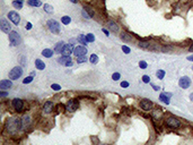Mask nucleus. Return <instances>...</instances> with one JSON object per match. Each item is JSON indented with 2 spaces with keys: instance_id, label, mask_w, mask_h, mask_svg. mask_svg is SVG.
Listing matches in <instances>:
<instances>
[{
  "instance_id": "nucleus-48",
  "label": "nucleus",
  "mask_w": 193,
  "mask_h": 145,
  "mask_svg": "<svg viewBox=\"0 0 193 145\" xmlns=\"http://www.w3.org/2000/svg\"><path fill=\"white\" fill-rule=\"evenodd\" d=\"M1 96H6V95H7V93H6V92H1Z\"/></svg>"
},
{
  "instance_id": "nucleus-47",
  "label": "nucleus",
  "mask_w": 193,
  "mask_h": 145,
  "mask_svg": "<svg viewBox=\"0 0 193 145\" xmlns=\"http://www.w3.org/2000/svg\"><path fill=\"white\" fill-rule=\"evenodd\" d=\"M189 51H190V52H193V44L189 48Z\"/></svg>"
},
{
  "instance_id": "nucleus-22",
  "label": "nucleus",
  "mask_w": 193,
  "mask_h": 145,
  "mask_svg": "<svg viewBox=\"0 0 193 145\" xmlns=\"http://www.w3.org/2000/svg\"><path fill=\"white\" fill-rule=\"evenodd\" d=\"M159 100L162 102H164L165 104H169V96H167V95L165 94V93H160L159 95Z\"/></svg>"
},
{
  "instance_id": "nucleus-41",
  "label": "nucleus",
  "mask_w": 193,
  "mask_h": 145,
  "mask_svg": "<svg viewBox=\"0 0 193 145\" xmlns=\"http://www.w3.org/2000/svg\"><path fill=\"white\" fill-rule=\"evenodd\" d=\"M121 87H123V88H125V87H129V83L125 80V82H122L121 83Z\"/></svg>"
},
{
  "instance_id": "nucleus-21",
  "label": "nucleus",
  "mask_w": 193,
  "mask_h": 145,
  "mask_svg": "<svg viewBox=\"0 0 193 145\" xmlns=\"http://www.w3.org/2000/svg\"><path fill=\"white\" fill-rule=\"evenodd\" d=\"M121 40L122 41H124V42H130V41L132 40V37H131V35H130L129 33H127V32H122Z\"/></svg>"
},
{
  "instance_id": "nucleus-13",
  "label": "nucleus",
  "mask_w": 193,
  "mask_h": 145,
  "mask_svg": "<svg viewBox=\"0 0 193 145\" xmlns=\"http://www.w3.org/2000/svg\"><path fill=\"white\" fill-rule=\"evenodd\" d=\"M73 55L76 57H80V56H86L87 55V48L85 45H78L73 50Z\"/></svg>"
},
{
  "instance_id": "nucleus-11",
  "label": "nucleus",
  "mask_w": 193,
  "mask_h": 145,
  "mask_svg": "<svg viewBox=\"0 0 193 145\" xmlns=\"http://www.w3.org/2000/svg\"><path fill=\"white\" fill-rule=\"evenodd\" d=\"M78 106L79 103L77 100H69L67 102V104H66V109L68 111H70V112H73V111H76L78 109Z\"/></svg>"
},
{
  "instance_id": "nucleus-35",
  "label": "nucleus",
  "mask_w": 193,
  "mask_h": 145,
  "mask_svg": "<svg viewBox=\"0 0 193 145\" xmlns=\"http://www.w3.org/2000/svg\"><path fill=\"white\" fill-rule=\"evenodd\" d=\"M32 80H33V76H28V77L24 78L23 83H24V84H29V83H32Z\"/></svg>"
},
{
  "instance_id": "nucleus-40",
  "label": "nucleus",
  "mask_w": 193,
  "mask_h": 145,
  "mask_svg": "<svg viewBox=\"0 0 193 145\" xmlns=\"http://www.w3.org/2000/svg\"><path fill=\"white\" fill-rule=\"evenodd\" d=\"M122 51L124 52V53H130V48H128L127 45H122Z\"/></svg>"
},
{
  "instance_id": "nucleus-7",
  "label": "nucleus",
  "mask_w": 193,
  "mask_h": 145,
  "mask_svg": "<svg viewBox=\"0 0 193 145\" xmlns=\"http://www.w3.org/2000/svg\"><path fill=\"white\" fill-rule=\"evenodd\" d=\"M179 86L181 88H189L191 86V78L189 76H182L179 80Z\"/></svg>"
},
{
  "instance_id": "nucleus-28",
  "label": "nucleus",
  "mask_w": 193,
  "mask_h": 145,
  "mask_svg": "<svg viewBox=\"0 0 193 145\" xmlns=\"http://www.w3.org/2000/svg\"><path fill=\"white\" fill-rule=\"evenodd\" d=\"M61 22H62V24H64V25H69L70 22H71V18H70L69 16H62V17H61Z\"/></svg>"
},
{
  "instance_id": "nucleus-2",
  "label": "nucleus",
  "mask_w": 193,
  "mask_h": 145,
  "mask_svg": "<svg viewBox=\"0 0 193 145\" xmlns=\"http://www.w3.org/2000/svg\"><path fill=\"white\" fill-rule=\"evenodd\" d=\"M21 75H23V68L21 67H19V66H16V67H14L10 72H9V74H8V76H9V80H18L19 77H21Z\"/></svg>"
},
{
  "instance_id": "nucleus-38",
  "label": "nucleus",
  "mask_w": 193,
  "mask_h": 145,
  "mask_svg": "<svg viewBox=\"0 0 193 145\" xmlns=\"http://www.w3.org/2000/svg\"><path fill=\"white\" fill-rule=\"evenodd\" d=\"M139 47L147 49V48H149V43H148V42H140V43H139Z\"/></svg>"
},
{
  "instance_id": "nucleus-10",
  "label": "nucleus",
  "mask_w": 193,
  "mask_h": 145,
  "mask_svg": "<svg viewBox=\"0 0 193 145\" xmlns=\"http://www.w3.org/2000/svg\"><path fill=\"white\" fill-rule=\"evenodd\" d=\"M139 106H140V108L142 109V110H145V111H149V110H151V109L154 108V103L151 101H149V100H147V99L141 100L140 103H139Z\"/></svg>"
},
{
  "instance_id": "nucleus-31",
  "label": "nucleus",
  "mask_w": 193,
  "mask_h": 145,
  "mask_svg": "<svg viewBox=\"0 0 193 145\" xmlns=\"http://www.w3.org/2000/svg\"><path fill=\"white\" fill-rule=\"evenodd\" d=\"M86 39H87V42H94L95 41V35L93 33H88L86 35Z\"/></svg>"
},
{
  "instance_id": "nucleus-53",
  "label": "nucleus",
  "mask_w": 193,
  "mask_h": 145,
  "mask_svg": "<svg viewBox=\"0 0 193 145\" xmlns=\"http://www.w3.org/2000/svg\"><path fill=\"white\" fill-rule=\"evenodd\" d=\"M192 70H193V66H192Z\"/></svg>"
},
{
  "instance_id": "nucleus-25",
  "label": "nucleus",
  "mask_w": 193,
  "mask_h": 145,
  "mask_svg": "<svg viewBox=\"0 0 193 145\" xmlns=\"http://www.w3.org/2000/svg\"><path fill=\"white\" fill-rule=\"evenodd\" d=\"M165 75H166V72L163 69H158L157 72H156V77H157L158 80H163L165 77Z\"/></svg>"
},
{
  "instance_id": "nucleus-23",
  "label": "nucleus",
  "mask_w": 193,
  "mask_h": 145,
  "mask_svg": "<svg viewBox=\"0 0 193 145\" xmlns=\"http://www.w3.org/2000/svg\"><path fill=\"white\" fill-rule=\"evenodd\" d=\"M52 55H53V51L51 50V49H44L42 51V56L45 57V58H51Z\"/></svg>"
},
{
  "instance_id": "nucleus-39",
  "label": "nucleus",
  "mask_w": 193,
  "mask_h": 145,
  "mask_svg": "<svg viewBox=\"0 0 193 145\" xmlns=\"http://www.w3.org/2000/svg\"><path fill=\"white\" fill-rule=\"evenodd\" d=\"M142 80H143V83H146V84H148V83H150V78H149V76H147V75H143V76H142Z\"/></svg>"
},
{
  "instance_id": "nucleus-27",
  "label": "nucleus",
  "mask_w": 193,
  "mask_h": 145,
  "mask_svg": "<svg viewBox=\"0 0 193 145\" xmlns=\"http://www.w3.org/2000/svg\"><path fill=\"white\" fill-rule=\"evenodd\" d=\"M89 61H90V64H93V65H96L97 62H98V57H97V55H90V58H89Z\"/></svg>"
},
{
  "instance_id": "nucleus-20",
  "label": "nucleus",
  "mask_w": 193,
  "mask_h": 145,
  "mask_svg": "<svg viewBox=\"0 0 193 145\" xmlns=\"http://www.w3.org/2000/svg\"><path fill=\"white\" fill-rule=\"evenodd\" d=\"M35 66H36V68H37L38 70H43V69H45V64L43 62L41 59H36L35 60Z\"/></svg>"
},
{
  "instance_id": "nucleus-19",
  "label": "nucleus",
  "mask_w": 193,
  "mask_h": 145,
  "mask_svg": "<svg viewBox=\"0 0 193 145\" xmlns=\"http://www.w3.org/2000/svg\"><path fill=\"white\" fill-rule=\"evenodd\" d=\"M27 5L31 7H40V6H42V2H41V0H28Z\"/></svg>"
},
{
  "instance_id": "nucleus-50",
  "label": "nucleus",
  "mask_w": 193,
  "mask_h": 145,
  "mask_svg": "<svg viewBox=\"0 0 193 145\" xmlns=\"http://www.w3.org/2000/svg\"><path fill=\"white\" fill-rule=\"evenodd\" d=\"M70 1L73 2V4H77V2H78V0H70Z\"/></svg>"
},
{
  "instance_id": "nucleus-9",
  "label": "nucleus",
  "mask_w": 193,
  "mask_h": 145,
  "mask_svg": "<svg viewBox=\"0 0 193 145\" xmlns=\"http://www.w3.org/2000/svg\"><path fill=\"white\" fill-rule=\"evenodd\" d=\"M8 18H9L10 22L14 23L15 25H18L21 23V16L18 15L17 11H14V10H11V11L8 13Z\"/></svg>"
},
{
  "instance_id": "nucleus-36",
  "label": "nucleus",
  "mask_w": 193,
  "mask_h": 145,
  "mask_svg": "<svg viewBox=\"0 0 193 145\" xmlns=\"http://www.w3.org/2000/svg\"><path fill=\"white\" fill-rule=\"evenodd\" d=\"M120 77H121V75H120L119 72H114V74L112 75V80H120Z\"/></svg>"
},
{
  "instance_id": "nucleus-5",
  "label": "nucleus",
  "mask_w": 193,
  "mask_h": 145,
  "mask_svg": "<svg viewBox=\"0 0 193 145\" xmlns=\"http://www.w3.org/2000/svg\"><path fill=\"white\" fill-rule=\"evenodd\" d=\"M9 41H10V44H11L13 47H16V45H18V44L21 42V35H19L17 32L11 31V32L9 33Z\"/></svg>"
},
{
  "instance_id": "nucleus-17",
  "label": "nucleus",
  "mask_w": 193,
  "mask_h": 145,
  "mask_svg": "<svg viewBox=\"0 0 193 145\" xmlns=\"http://www.w3.org/2000/svg\"><path fill=\"white\" fill-rule=\"evenodd\" d=\"M107 26H108V29H111L113 33H118V32H119V29H120L119 25H118L115 22H113V21H110V22L107 23Z\"/></svg>"
},
{
  "instance_id": "nucleus-32",
  "label": "nucleus",
  "mask_w": 193,
  "mask_h": 145,
  "mask_svg": "<svg viewBox=\"0 0 193 145\" xmlns=\"http://www.w3.org/2000/svg\"><path fill=\"white\" fill-rule=\"evenodd\" d=\"M13 7L16 8V9H21V8H23V4L15 0V1H13Z\"/></svg>"
},
{
  "instance_id": "nucleus-29",
  "label": "nucleus",
  "mask_w": 193,
  "mask_h": 145,
  "mask_svg": "<svg viewBox=\"0 0 193 145\" xmlns=\"http://www.w3.org/2000/svg\"><path fill=\"white\" fill-rule=\"evenodd\" d=\"M84 10H85L86 13H88V16H89V17H93L94 16V10L92 7H89V6H85V7H84Z\"/></svg>"
},
{
  "instance_id": "nucleus-3",
  "label": "nucleus",
  "mask_w": 193,
  "mask_h": 145,
  "mask_svg": "<svg viewBox=\"0 0 193 145\" xmlns=\"http://www.w3.org/2000/svg\"><path fill=\"white\" fill-rule=\"evenodd\" d=\"M46 25H48V29H50L51 33L58 34L60 32V24L56 19H49L48 23H46Z\"/></svg>"
},
{
  "instance_id": "nucleus-6",
  "label": "nucleus",
  "mask_w": 193,
  "mask_h": 145,
  "mask_svg": "<svg viewBox=\"0 0 193 145\" xmlns=\"http://www.w3.org/2000/svg\"><path fill=\"white\" fill-rule=\"evenodd\" d=\"M58 62L62 66H67V67H71L73 65V61L70 56H61L60 58H58Z\"/></svg>"
},
{
  "instance_id": "nucleus-37",
  "label": "nucleus",
  "mask_w": 193,
  "mask_h": 145,
  "mask_svg": "<svg viewBox=\"0 0 193 145\" xmlns=\"http://www.w3.org/2000/svg\"><path fill=\"white\" fill-rule=\"evenodd\" d=\"M51 88L54 90V91H60V90H61V86H60L59 84H52V85H51Z\"/></svg>"
},
{
  "instance_id": "nucleus-44",
  "label": "nucleus",
  "mask_w": 193,
  "mask_h": 145,
  "mask_svg": "<svg viewBox=\"0 0 193 145\" xmlns=\"http://www.w3.org/2000/svg\"><path fill=\"white\" fill-rule=\"evenodd\" d=\"M103 32H104V34H106L107 36H108V34H110V32H108L107 29H103Z\"/></svg>"
},
{
  "instance_id": "nucleus-45",
  "label": "nucleus",
  "mask_w": 193,
  "mask_h": 145,
  "mask_svg": "<svg viewBox=\"0 0 193 145\" xmlns=\"http://www.w3.org/2000/svg\"><path fill=\"white\" fill-rule=\"evenodd\" d=\"M75 43H76V40H75V39H71V40H70V44H72V45H73Z\"/></svg>"
},
{
  "instance_id": "nucleus-49",
  "label": "nucleus",
  "mask_w": 193,
  "mask_h": 145,
  "mask_svg": "<svg viewBox=\"0 0 193 145\" xmlns=\"http://www.w3.org/2000/svg\"><path fill=\"white\" fill-rule=\"evenodd\" d=\"M190 100H191V101H193V93H191V94H190Z\"/></svg>"
},
{
  "instance_id": "nucleus-14",
  "label": "nucleus",
  "mask_w": 193,
  "mask_h": 145,
  "mask_svg": "<svg viewBox=\"0 0 193 145\" xmlns=\"http://www.w3.org/2000/svg\"><path fill=\"white\" fill-rule=\"evenodd\" d=\"M73 50H75V48L72 47V44H64L63 49L61 51V55L62 56H70V55H72Z\"/></svg>"
},
{
  "instance_id": "nucleus-16",
  "label": "nucleus",
  "mask_w": 193,
  "mask_h": 145,
  "mask_svg": "<svg viewBox=\"0 0 193 145\" xmlns=\"http://www.w3.org/2000/svg\"><path fill=\"white\" fill-rule=\"evenodd\" d=\"M53 109H54V104L51 101L45 102L44 106H43V111H44L45 113H51V112L53 111Z\"/></svg>"
},
{
  "instance_id": "nucleus-34",
  "label": "nucleus",
  "mask_w": 193,
  "mask_h": 145,
  "mask_svg": "<svg viewBox=\"0 0 193 145\" xmlns=\"http://www.w3.org/2000/svg\"><path fill=\"white\" fill-rule=\"evenodd\" d=\"M139 67H140L141 69H146V68L148 67V64H147L145 60H141V61L139 62Z\"/></svg>"
},
{
  "instance_id": "nucleus-52",
  "label": "nucleus",
  "mask_w": 193,
  "mask_h": 145,
  "mask_svg": "<svg viewBox=\"0 0 193 145\" xmlns=\"http://www.w3.org/2000/svg\"><path fill=\"white\" fill-rule=\"evenodd\" d=\"M16 1H18V2H21V4L24 2V0H16Z\"/></svg>"
},
{
  "instance_id": "nucleus-33",
  "label": "nucleus",
  "mask_w": 193,
  "mask_h": 145,
  "mask_svg": "<svg viewBox=\"0 0 193 145\" xmlns=\"http://www.w3.org/2000/svg\"><path fill=\"white\" fill-rule=\"evenodd\" d=\"M87 58H86V56H80V57H77V62L78 64H84Z\"/></svg>"
},
{
  "instance_id": "nucleus-4",
  "label": "nucleus",
  "mask_w": 193,
  "mask_h": 145,
  "mask_svg": "<svg viewBox=\"0 0 193 145\" xmlns=\"http://www.w3.org/2000/svg\"><path fill=\"white\" fill-rule=\"evenodd\" d=\"M165 123L167 127H171V128H179L181 127V121L179 119H176L175 117H168L166 118Z\"/></svg>"
},
{
  "instance_id": "nucleus-15",
  "label": "nucleus",
  "mask_w": 193,
  "mask_h": 145,
  "mask_svg": "<svg viewBox=\"0 0 193 145\" xmlns=\"http://www.w3.org/2000/svg\"><path fill=\"white\" fill-rule=\"evenodd\" d=\"M13 86V82L9 80H2L0 82V90H9L10 87Z\"/></svg>"
},
{
  "instance_id": "nucleus-51",
  "label": "nucleus",
  "mask_w": 193,
  "mask_h": 145,
  "mask_svg": "<svg viewBox=\"0 0 193 145\" xmlns=\"http://www.w3.org/2000/svg\"><path fill=\"white\" fill-rule=\"evenodd\" d=\"M31 76H33V77H34V76H35V72H32V74H31Z\"/></svg>"
},
{
  "instance_id": "nucleus-26",
  "label": "nucleus",
  "mask_w": 193,
  "mask_h": 145,
  "mask_svg": "<svg viewBox=\"0 0 193 145\" xmlns=\"http://www.w3.org/2000/svg\"><path fill=\"white\" fill-rule=\"evenodd\" d=\"M43 8H44V11L48 13V14H52V13H53V7H52L51 5H49V4H45V5L43 6Z\"/></svg>"
},
{
  "instance_id": "nucleus-42",
  "label": "nucleus",
  "mask_w": 193,
  "mask_h": 145,
  "mask_svg": "<svg viewBox=\"0 0 193 145\" xmlns=\"http://www.w3.org/2000/svg\"><path fill=\"white\" fill-rule=\"evenodd\" d=\"M32 29V23H27L26 24V29Z\"/></svg>"
},
{
  "instance_id": "nucleus-12",
  "label": "nucleus",
  "mask_w": 193,
  "mask_h": 145,
  "mask_svg": "<svg viewBox=\"0 0 193 145\" xmlns=\"http://www.w3.org/2000/svg\"><path fill=\"white\" fill-rule=\"evenodd\" d=\"M11 104H13V107H14L15 110H16V111H18V112L23 111V109H24V102H23L21 99H18V98L14 99Z\"/></svg>"
},
{
  "instance_id": "nucleus-1",
  "label": "nucleus",
  "mask_w": 193,
  "mask_h": 145,
  "mask_svg": "<svg viewBox=\"0 0 193 145\" xmlns=\"http://www.w3.org/2000/svg\"><path fill=\"white\" fill-rule=\"evenodd\" d=\"M21 127H23V123L21 119L18 118H9L7 121V129L11 134H15L21 129Z\"/></svg>"
},
{
  "instance_id": "nucleus-46",
  "label": "nucleus",
  "mask_w": 193,
  "mask_h": 145,
  "mask_svg": "<svg viewBox=\"0 0 193 145\" xmlns=\"http://www.w3.org/2000/svg\"><path fill=\"white\" fill-rule=\"evenodd\" d=\"M186 59H187V60H190V61H193V56H189Z\"/></svg>"
},
{
  "instance_id": "nucleus-43",
  "label": "nucleus",
  "mask_w": 193,
  "mask_h": 145,
  "mask_svg": "<svg viewBox=\"0 0 193 145\" xmlns=\"http://www.w3.org/2000/svg\"><path fill=\"white\" fill-rule=\"evenodd\" d=\"M151 86H152V88H154V90H156V91H159V86H156V85H154V84H152Z\"/></svg>"
},
{
  "instance_id": "nucleus-24",
  "label": "nucleus",
  "mask_w": 193,
  "mask_h": 145,
  "mask_svg": "<svg viewBox=\"0 0 193 145\" xmlns=\"http://www.w3.org/2000/svg\"><path fill=\"white\" fill-rule=\"evenodd\" d=\"M77 41H78L81 45H86V44L88 43V42H87V39H86V35H84V34H80V35L78 36V39H77Z\"/></svg>"
},
{
  "instance_id": "nucleus-30",
  "label": "nucleus",
  "mask_w": 193,
  "mask_h": 145,
  "mask_svg": "<svg viewBox=\"0 0 193 145\" xmlns=\"http://www.w3.org/2000/svg\"><path fill=\"white\" fill-rule=\"evenodd\" d=\"M21 123H23V127H27L31 123V119H29V117L25 116L23 118V120H21Z\"/></svg>"
},
{
  "instance_id": "nucleus-8",
  "label": "nucleus",
  "mask_w": 193,
  "mask_h": 145,
  "mask_svg": "<svg viewBox=\"0 0 193 145\" xmlns=\"http://www.w3.org/2000/svg\"><path fill=\"white\" fill-rule=\"evenodd\" d=\"M0 29L1 31L4 32V33H10L11 32V25L9 24L6 18H1V21H0Z\"/></svg>"
},
{
  "instance_id": "nucleus-18",
  "label": "nucleus",
  "mask_w": 193,
  "mask_h": 145,
  "mask_svg": "<svg viewBox=\"0 0 193 145\" xmlns=\"http://www.w3.org/2000/svg\"><path fill=\"white\" fill-rule=\"evenodd\" d=\"M64 47V42L63 41H59L56 45H54V52H57V53H61V51L63 49Z\"/></svg>"
}]
</instances>
